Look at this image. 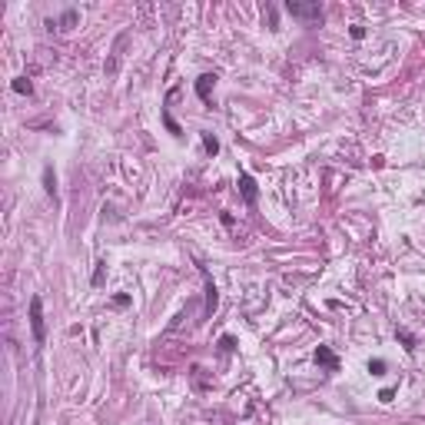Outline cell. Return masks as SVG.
I'll use <instances>...</instances> for the list:
<instances>
[{
	"mask_svg": "<svg viewBox=\"0 0 425 425\" xmlns=\"http://www.w3.org/2000/svg\"><path fill=\"white\" fill-rule=\"evenodd\" d=\"M369 372H372V376H385V362L382 359H372L369 362Z\"/></svg>",
	"mask_w": 425,
	"mask_h": 425,
	"instance_id": "5bb4252c",
	"label": "cell"
},
{
	"mask_svg": "<svg viewBox=\"0 0 425 425\" xmlns=\"http://www.w3.org/2000/svg\"><path fill=\"white\" fill-rule=\"evenodd\" d=\"M103 279H106V263H96V269H93V286H103Z\"/></svg>",
	"mask_w": 425,
	"mask_h": 425,
	"instance_id": "8fae6325",
	"label": "cell"
},
{
	"mask_svg": "<svg viewBox=\"0 0 425 425\" xmlns=\"http://www.w3.org/2000/svg\"><path fill=\"white\" fill-rule=\"evenodd\" d=\"M43 190L50 196H56V176H53V166H43Z\"/></svg>",
	"mask_w": 425,
	"mask_h": 425,
	"instance_id": "ba28073f",
	"label": "cell"
},
{
	"mask_svg": "<svg viewBox=\"0 0 425 425\" xmlns=\"http://www.w3.org/2000/svg\"><path fill=\"white\" fill-rule=\"evenodd\" d=\"M395 336H399V339H402V345H405V349H409V352H412V349H415V339H412V332H405V329H399V332H395Z\"/></svg>",
	"mask_w": 425,
	"mask_h": 425,
	"instance_id": "4fadbf2b",
	"label": "cell"
},
{
	"mask_svg": "<svg viewBox=\"0 0 425 425\" xmlns=\"http://www.w3.org/2000/svg\"><path fill=\"white\" fill-rule=\"evenodd\" d=\"M10 87H14V93H27V96H30V93H33V83H30V80H27V77H17V80H14V83H10Z\"/></svg>",
	"mask_w": 425,
	"mask_h": 425,
	"instance_id": "9c48e42d",
	"label": "cell"
},
{
	"mask_svg": "<svg viewBox=\"0 0 425 425\" xmlns=\"http://www.w3.org/2000/svg\"><path fill=\"white\" fill-rule=\"evenodd\" d=\"M30 329H33V339H37V342H43V339H47V329H43V302H40V296H33V299H30Z\"/></svg>",
	"mask_w": 425,
	"mask_h": 425,
	"instance_id": "7a4b0ae2",
	"label": "cell"
},
{
	"mask_svg": "<svg viewBox=\"0 0 425 425\" xmlns=\"http://www.w3.org/2000/svg\"><path fill=\"white\" fill-rule=\"evenodd\" d=\"M203 146H206V153H213V156L219 153V140L213 137V133H203Z\"/></svg>",
	"mask_w": 425,
	"mask_h": 425,
	"instance_id": "30bf717a",
	"label": "cell"
},
{
	"mask_svg": "<svg viewBox=\"0 0 425 425\" xmlns=\"http://www.w3.org/2000/svg\"><path fill=\"white\" fill-rule=\"evenodd\" d=\"M73 24H77V10H67V14L60 17V27H64V30H70Z\"/></svg>",
	"mask_w": 425,
	"mask_h": 425,
	"instance_id": "7c38bea8",
	"label": "cell"
},
{
	"mask_svg": "<svg viewBox=\"0 0 425 425\" xmlns=\"http://www.w3.org/2000/svg\"><path fill=\"white\" fill-rule=\"evenodd\" d=\"M392 395H395V389H382V392H379V399H382V402H392Z\"/></svg>",
	"mask_w": 425,
	"mask_h": 425,
	"instance_id": "e0dca14e",
	"label": "cell"
},
{
	"mask_svg": "<svg viewBox=\"0 0 425 425\" xmlns=\"http://www.w3.org/2000/svg\"><path fill=\"white\" fill-rule=\"evenodd\" d=\"M239 193H242V200H246L249 206H256L259 190H256V179L249 176V173H239Z\"/></svg>",
	"mask_w": 425,
	"mask_h": 425,
	"instance_id": "3957f363",
	"label": "cell"
},
{
	"mask_svg": "<svg viewBox=\"0 0 425 425\" xmlns=\"http://www.w3.org/2000/svg\"><path fill=\"white\" fill-rule=\"evenodd\" d=\"M216 302H219V292H216V286H213V279L206 276V316H213Z\"/></svg>",
	"mask_w": 425,
	"mask_h": 425,
	"instance_id": "8992f818",
	"label": "cell"
},
{
	"mask_svg": "<svg viewBox=\"0 0 425 425\" xmlns=\"http://www.w3.org/2000/svg\"><path fill=\"white\" fill-rule=\"evenodd\" d=\"M213 83H216V73H203L200 80H196V93H200V100H209V90H213Z\"/></svg>",
	"mask_w": 425,
	"mask_h": 425,
	"instance_id": "5b68a950",
	"label": "cell"
},
{
	"mask_svg": "<svg viewBox=\"0 0 425 425\" xmlns=\"http://www.w3.org/2000/svg\"><path fill=\"white\" fill-rule=\"evenodd\" d=\"M316 362H319V366H326V369H339V359L332 355L329 345H319V349H316Z\"/></svg>",
	"mask_w": 425,
	"mask_h": 425,
	"instance_id": "277c9868",
	"label": "cell"
},
{
	"mask_svg": "<svg viewBox=\"0 0 425 425\" xmlns=\"http://www.w3.org/2000/svg\"><path fill=\"white\" fill-rule=\"evenodd\" d=\"M355 37V40H362V37H366V27H352V30H349Z\"/></svg>",
	"mask_w": 425,
	"mask_h": 425,
	"instance_id": "ac0fdd59",
	"label": "cell"
},
{
	"mask_svg": "<svg viewBox=\"0 0 425 425\" xmlns=\"http://www.w3.org/2000/svg\"><path fill=\"white\" fill-rule=\"evenodd\" d=\"M286 14L289 17H299V20H319L322 7H319V4H299V0H289V4H286Z\"/></svg>",
	"mask_w": 425,
	"mask_h": 425,
	"instance_id": "6da1fadb",
	"label": "cell"
},
{
	"mask_svg": "<svg viewBox=\"0 0 425 425\" xmlns=\"http://www.w3.org/2000/svg\"><path fill=\"white\" fill-rule=\"evenodd\" d=\"M123 43H127V33L116 40V50H113V56L106 60V73H116V67H120V47H123Z\"/></svg>",
	"mask_w": 425,
	"mask_h": 425,
	"instance_id": "52a82bcc",
	"label": "cell"
},
{
	"mask_svg": "<svg viewBox=\"0 0 425 425\" xmlns=\"http://www.w3.org/2000/svg\"><path fill=\"white\" fill-rule=\"evenodd\" d=\"M113 306H116V309H127V306H130V296H127V292H120V296H113Z\"/></svg>",
	"mask_w": 425,
	"mask_h": 425,
	"instance_id": "2e32d148",
	"label": "cell"
},
{
	"mask_svg": "<svg viewBox=\"0 0 425 425\" xmlns=\"http://www.w3.org/2000/svg\"><path fill=\"white\" fill-rule=\"evenodd\" d=\"M219 349H223V352H233V349H236V339L233 336H223V339H219Z\"/></svg>",
	"mask_w": 425,
	"mask_h": 425,
	"instance_id": "9a60e30c",
	"label": "cell"
}]
</instances>
